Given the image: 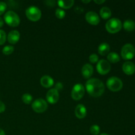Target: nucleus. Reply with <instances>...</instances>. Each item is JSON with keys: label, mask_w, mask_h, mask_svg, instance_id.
I'll list each match as a JSON object with an SVG mask.
<instances>
[{"label": "nucleus", "mask_w": 135, "mask_h": 135, "mask_svg": "<svg viewBox=\"0 0 135 135\" xmlns=\"http://www.w3.org/2000/svg\"><path fill=\"white\" fill-rule=\"evenodd\" d=\"M87 92L93 97H100L105 91V86L102 81L96 78L88 79L86 83Z\"/></svg>", "instance_id": "1"}, {"label": "nucleus", "mask_w": 135, "mask_h": 135, "mask_svg": "<svg viewBox=\"0 0 135 135\" xmlns=\"http://www.w3.org/2000/svg\"><path fill=\"white\" fill-rule=\"evenodd\" d=\"M105 28L111 34L117 33L122 28V22L119 18H112L106 22Z\"/></svg>", "instance_id": "2"}, {"label": "nucleus", "mask_w": 135, "mask_h": 135, "mask_svg": "<svg viewBox=\"0 0 135 135\" xmlns=\"http://www.w3.org/2000/svg\"><path fill=\"white\" fill-rule=\"evenodd\" d=\"M4 21L9 26L12 27H16L18 26L21 22L18 15L13 11H9L5 13L4 15Z\"/></svg>", "instance_id": "3"}, {"label": "nucleus", "mask_w": 135, "mask_h": 135, "mask_svg": "<svg viewBox=\"0 0 135 135\" xmlns=\"http://www.w3.org/2000/svg\"><path fill=\"white\" fill-rule=\"evenodd\" d=\"M107 86L112 92H118L123 88V82L119 78L112 76L107 80Z\"/></svg>", "instance_id": "4"}, {"label": "nucleus", "mask_w": 135, "mask_h": 135, "mask_svg": "<svg viewBox=\"0 0 135 135\" xmlns=\"http://www.w3.org/2000/svg\"><path fill=\"white\" fill-rule=\"evenodd\" d=\"M25 13L27 18L33 22L39 21L42 17V12L40 9L35 6H30L28 7Z\"/></svg>", "instance_id": "5"}, {"label": "nucleus", "mask_w": 135, "mask_h": 135, "mask_svg": "<svg viewBox=\"0 0 135 135\" xmlns=\"http://www.w3.org/2000/svg\"><path fill=\"white\" fill-rule=\"evenodd\" d=\"M121 57L125 60H131L135 55V48L131 44H127L123 46L121 51Z\"/></svg>", "instance_id": "6"}, {"label": "nucleus", "mask_w": 135, "mask_h": 135, "mask_svg": "<svg viewBox=\"0 0 135 135\" xmlns=\"http://www.w3.org/2000/svg\"><path fill=\"white\" fill-rule=\"evenodd\" d=\"M84 93H85V89L84 86L80 83H77L72 88L71 97L73 100H79L84 96Z\"/></svg>", "instance_id": "7"}, {"label": "nucleus", "mask_w": 135, "mask_h": 135, "mask_svg": "<svg viewBox=\"0 0 135 135\" xmlns=\"http://www.w3.org/2000/svg\"><path fill=\"white\" fill-rule=\"evenodd\" d=\"M32 108L36 113H43L47 109V104L44 99L38 98L32 103Z\"/></svg>", "instance_id": "8"}, {"label": "nucleus", "mask_w": 135, "mask_h": 135, "mask_svg": "<svg viewBox=\"0 0 135 135\" xmlns=\"http://www.w3.org/2000/svg\"><path fill=\"white\" fill-rule=\"evenodd\" d=\"M96 69L100 75H106L111 70L110 63L107 60L101 59L98 62L97 65H96Z\"/></svg>", "instance_id": "9"}, {"label": "nucleus", "mask_w": 135, "mask_h": 135, "mask_svg": "<svg viewBox=\"0 0 135 135\" xmlns=\"http://www.w3.org/2000/svg\"><path fill=\"white\" fill-rule=\"evenodd\" d=\"M59 94L55 88H51L47 91L46 94V100L50 104H54L57 103L59 100Z\"/></svg>", "instance_id": "10"}, {"label": "nucleus", "mask_w": 135, "mask_h": 135, "mask_svg": "<svg viewBox=\"0 0 135 135\" xmlns=\"http://www.w3.org/2000/svg\"><path fill=\"white\" fill-rule=\"evenodd\" d=\"M86 20L88 23L92 25H97L100 22L99 15L94 11H88L85 16Z\"/></svg>", "instance_id": "11"}, {"label": "nucleus", "mask_w": 135, "mask_h": 135, "mask_svg": "<svg viewBox=\"0 0 135 135\" xmlns=\"http://www.w3.org/2000/svg\"><path fill=\"white\" fill-rule=\"evenodd\" d=\"M122 68L123 72L127 75H132L135 73V65L131 61L124 63Z\"/></svg>", "instance_id": "12"}, {"label": "nucleus", "mask_w": 135, "mask_h": 135, "mask_svg": "<svg viewBox=\"0 0 135 135\" xmlns=\"http://www.w3.org/2000/svg\"><path fill=\"white\" fill-rule=\"evenodd\" d=\"M20 36L21 35L18 30H12L8 34L7 40L11 44H15L19 40Z\"/></svg>", "instance_id": "13"}, {"label": "nucleus", "mask_w": 135, "mask_h": 135, "mask_svg": "<svg viewBox=\"0 0 135 135\" xmlns=\"http://www.w3.org/2000/svg\"><path fill=\"white\" fill-rule=\"evenodd\" d=\"M75 115L79 119H83L87 114V110L86 107L83 104H79L75 108Z\"/></svg>", "instance_id": "14"}, {"label": "nucleus", "mask_w": 135, "mask_h": 135, "mask_svg": "<svg viewBox=\"0 0 135 135\" xmlns=\"http://www.w3.org/2000/svg\"><path fill=\"white\" fill-rule=\"evenodd\" d=\"M94 73V68L92 65L86 63L82 68V75L85 79H89Z\"/></svg>", "instance_id": "15"}, {"label": "nucleus", "mask_w": 135, "mask_h": 135, "mask_svg": "<svg viewBox=\"0 0 135 135\" xmlns=\"http://www.w3.org/2000/svg\"><path fill=\"white\" fill-rule=\"evenodd\" d=\"M40 84L42 86L45 88H50L54 84V80L48 75H44L40 79Z\"/></svg>", "instance_id": "16"}, {"label": "nucleus", "mask_w": 135, "mask_h": 135, "mask_svg": "<svg viewBox=\"0 0 135 135\" xmlns=\"http://www.w3.org/2000/svg\"><path fill=\"white\" fill-rule=\"evenodd\" d=\"M109 50H110V46L106 42H103V43L100 44L98 48V51L102 56L109 54Z\"/></svg>", "instance_id": "17"}, {"label": "nucleus", "mask_w": 135, "mask_h": 135, "mask_svg": "<svg viewBox=\"0 0 135 135\" xmlns=\"http://www.w3.org/2000/svg\"><path fill=\"white\" fill-rule=\"evenodd\" d=\"M75 1L73 0H67V1H63V0H61V1H57V4L61 9H69L73 5H74Z\"/></svg>", "instance_id": "18"}, {"label": "nucleus", "mask_w": 135, "mask_h": 135, "mask_svg": "<svg viewBox=\"0 0 135 135\" xmlns=\"http://www.w3.org/2000/svg\"><path fill=\"white\" fill-rule=\"evenodd\" d=\"M122 26L126 31L132 32L135 29V22L132 20H126Z\"/></svg>", "instance_id": "19"}, {"label": "nucleus", "mask_w": 135, "mask_h": 135, "mask_svg": "<svg viewBox=\"0 0 135 135\" xmlns=\"http://www.w3.org/2000/svg\"><path fill=\"white\" fill-rule=\"evenodd\" d=\"M100 16L104 19H108L112 16V11L107 7H103L100 11Z\"/></svg>", "instance_id": "20"}, {"label": "nucleus", "mask_w": 135, "mask_h": 135, "mask_svg": "<svg viewBox=\"0 0 135 135\" xmlns=\"http://www.w3.org/2000/svg\"><path fill=\"white\" fill-rule=\"evenodd\" d=\"M108 60L112 63H116L120 61V57L116 52H111L108 54Z\"/></svg>", "instance_id": "21"}, {"label": "nucleus", "mask_w": 135, "mask_h": 135, "mask_svg": "<svg viewBox=\"0 0 135 135\" xmlns=\"http://www.w3.org/2000/svg\"><path fill=\"white\" fill-rule=\"evenodd\" d=\"M33 100V98L31 94H24L22 96V100L25 104H30L32 102Z\"/></svg>", "instance_id": "22"}, {"label": "nucleus", "mask_w": 135, "mask_h": 135, "mask_svg": "<svg viewBox=\"0 0 135 135\" xmlns=\"http://www.w3.org/2000/svg\"><path fill=\"white\" fill-rule=\"evenodd\" d=\"M66 15V13L63 9H61V8H58L55 11V16L57 17L59 19H62V18H64Z\"/></svg>", "instance_id": "23"}, {"label": "nucleus", "mask_w": 135, "mask_h": 135, "mask_svg": "<svg viewBox=\"0 0 135 135\" xmlns=\"http://www.w3.org/2000/svg\"><path fill=\"white\" fill-rule=\"evenodd\" d=\"M14 51V47L12 46H6L3 48L2 52L5 55H10Z\"/></svg>", "instance_id": "24"}, {"label": "nucleus", "mask_w": 135, "mask_h": 135, "mask_svg": "<svg viewBox=\"0 0 135 135\" xmlns=\"http://www.w3.org/2000/svg\"><path fill=\"white\" fill-rule=\"evenodd\" d=\"M90 131L93 135H98L100 132V128L98 125H93L90 128Z\"/></svg>", "instance_id": "25"}, {"label": "nucleus", "mask_w": 135, "mask_h": 135, "mask_svg": "<svg viewBox=\"0 0 135 135\" xmlns=\"http://www.w3.org/2000/svg\"><path fill=\"white\" fill-rule=\"evenodd\" d=\"M6 33L4 30H0V45L4 44L6 41Z\"/></svg>", "instance_id": "26"}, {"label": "nucleus", "mask_w": 135, "mask_h": 135, "mask_svg": "<svg viewBox=\"0 0 135 135\" xmlns=\"http://www.w3.org/2000/svg\"><path fill=\"white\" fill-rule=\"evenodd\" d=\"M99 58L98 55H96V54H92L90 55L89 57V61L90 63H96L98 62Z\"/></svg>", "instance_id": "27"}, {"label": "nucleus", "mask_w": 135, "mask_h": 135, "mask_svg": "<svg viewBox=\"0 0 135 135\" xmlns=\"http://www.w3.org/2000/svg\"><path fill=\"white\" fill-rule=\"evenodd\" d=\"M7 4L3 1H0V15L3 14L7 9Z\"/></svg>", "instance_id": "28"}, {"label": "nucleus", "mask_w": 135, "mask_h": 135, "mask_svg": "<svg viewBox=\"0 0 135 135\" xmlns=\"http://www.w3.org/2000/svg\"><path fill=\"white\" fill-rule=\"evenodd\" d=\"M63 84H62L61 83H60V82H58V83H57L56 84H55V88H54L59 92V91L63 89Z\"/></svg>", "instance_id": "29"}, {"label": "nucleus", "mask_w": 135, "mask_h": 135, "mask_svg": "<svg viewBox=\"0 0 135 135\" xmlns=\"http://www.w3.org/2000/svg\"><path fill=\"white\" fill-rule=\"evenodd\" d=\"M5 110V105L3 102L0 101V113H3Z\"/></svg>", "instance_id": "30"}, {"label": "nucleus", "mask_w": 135, "mask_h": 135, "mask_svg": "<svg viewBox=\"0 0 135 135\" xmlns=\"http://www.w3.org/2000/svg\"><path fill=\"white\" fill-rule=\"evenodd\" d=\"M105 0H95L94 1V2L96 3H97V4H102V3H104L105 2Z\"/></svg>", "instance_id": "31"}, {"label": "nucleus", "mask_w": 135, "mask_h": 135, "mask_svg": "<svg viewBox=\"0 0 135 135\" xmlns=\"http://www.w3.org/2000/svg\"><path fill=\"white\" fill-rule=\"evenodd\" d=\"M3 18H1V17H0V28H1L3 26Z\"/></svg>", "instance_id": "32"}, {"label": "nucleus", "mask_w": 135, "mask_h": 135, "mask_svg": "<svg viewBox=\"0 0 135 135\" xmlns=\"http://www.w3.org/2000/svg\"><path fill=\"white\" fill-rule=\"evenodd\" d=\"M0 135H5V133L3 129H0Z\"/></svg>", "instance_id": "33"}, {"label": "nucleus", "mask_w": 135, "mask_h": 135, "mask_svg": "<svg viewBox=\"0 0 135 135\" xmlns=\"http://www.w3.org/2000/svg\"><path fill=\"white\" fill-rule=\"evenodd\" d=\"M90 1H91L90 0H87V1H84V0H83V1H82V2L84 3H90Z\"/></svg>", "instance_id": "34"}, {"label": "nucleus", "mask_w": 135, "mask_h": 135, "mask_svg": "<svg viewBox=\"0 0 135 135\" xmlns=\"http://www.w3.org/2000/svg\"><path fill=\"white\" fill-rule=\"evenodd\" d=\"M100 135H110V134H107V133H102V134H100Z\"/></svg>", "instance_id": "35"}]
</instances>
